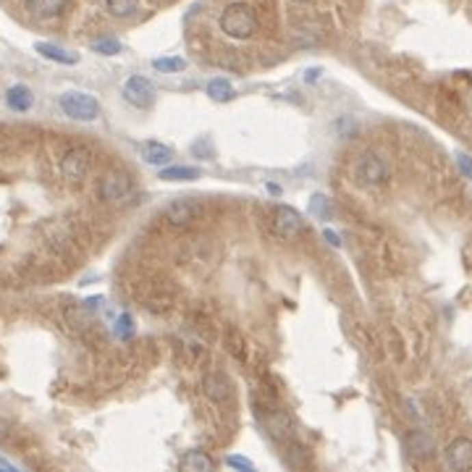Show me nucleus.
I'll return each instance as SVG.
<instances>
[{
	"instance_id": "6ab92c4d",
	"label": "nucleus",
	"mask_w": 472,
	"mask_h": 472,
	"mask_svg": "<svg viewBox=\"0 0 472 472\" xmlns=\"http://www.w3.org/2000/svg\"><path fill=\"white\" fill-rule=\"evenodd\" d=\"M207 94L213 100H218V103H228L234 97V87H231L228 79H210L207 81Z\"/></svg>"
},
{
	"instance_id": "393cba45",
	"label": "nucleus",
	"mask_w": 472,
	"mask_h": 472,
	"mask_svg": "<svg viewBox=\"0 0 472 472\" xmlns=\"http://www.w3.org/2000/svg\"><path fill=\"white\" fill-rule=\"evenodd\" d=\"M323 236H326V241H328L330 247H341V239H339V234H333L330 228H326V231H323Z\"/></svg>"
},
{
	"instance_id": "6e6552de",
	"label": "nucleus",
	"mask_w": 472,
	"mask_h": 472,
	"mask_svg": "<svg viewBox=\"0 0 472 472\" xmlns=\"http://www.w3.org/2000/svg\"><path fill=\"white\" fill-rule=\"evenodd\" d=\"M446 464L456 472L472 470V441L470 438H454L446 446Z\"/></svg>"
},
{
	"instance_id": "dca6fc26",
	"label": "nucleus",
	"mask_w": 472,
	"mask_h": 472,
	"mask_svg": "<svg viewBox=\"0 0 472 472\" xmlns=\"http://www.w3.org/2000/svg\"><path fill=\"white\" fill-rule=\"evenodd\" d=\"M31 100H34V97H31L29 87H24V84H16V87H11V90H8V94H5V103H8L14 110H18V113L29 110Z\"/></svg>"
},
{
	"instance_id": "f3484780",
	"label": "nucleus",
	"mask_w": 472,
	"mask_h": 472,
	"mask_svg": "<svg viewBox=\"0 0 472 472\" xmlns=\"http://www.w3.org/2000/svg\"><path fill=\"white\" fill-rule=\"evenodd\" d=\"M163 181H194L200 179V168H189V166H166L160 168Z\"/></svg>"
},
{
	"instance_id": "7ed1b4c3",
	"label": "nucleus",
	"mask_w": 472,
	"mask_h": 472,
	"mask_svg": "<svg viewBox=\"0 0 472 472\" xmlns=\"http://www.w3.org/2000/svg\"><path fill=\"white\" fill-rule=\"evenodd\" d=\"M354 176H357V181L365 184V187H378V184L386 181L389 168H386V163L376 153H362L357 166H354Z\"/></svg>"
},
{
	"instance_id": "9d476101",
	"label": "nucleus",
	"mask_w": 472,
	"mask_h": 472,
	"mask_svg": "<svg viewBox=\"0 0 472 472\" xmlns=\"http://www.w3.org/2000/svg\"><path fill=\"white\" fill-rule=\"evenodd\" d=\"M163 215L173 226H187L189 220H194V215H197V202H192L189 197H179V200L166 205Z\"/></svg>"
},
{
	"instance_id": "412c9836",
	"label": "nucleus",
	"mask_w": 472,
	"mask_h": 472,
	"mask_svg": "<svg viewBox=\"0 0 472 472\" xmlns=\"http://www.w3.org/2000/svg\"><path fill=\"white\" fill-rule=\"evenodd\" d=\"M121 42L118 40H113V37H103V40H94L92 42V50L94 53H100V55H118L121 53Z\"/></svg>"
},
{
	"instance_id": "9b49d317",
	"label": "nucleus",
	"mask_w": 472,
	"mask_h": 472,
	"mask_svg": "<svg viewBox=\"0 0 472 472\" xmlns=\"http://www.w3.org/2000/svg\"><path fill=\"white\" fill-rule=\"evenodd\" d=\"M140 155L150 166H168L173 160V150L163 142H144L140 144Z\"/></svg>"
},
{
	"instance_id": "4468645a",
	"label": "nucleus",
	"mask_w": 472,
	"mask_h": 472,
	"mask_svg": "<svg viewBox=\"0 0 472 472\" xmlns=\"http://www.w3.org/2000/svg\"><path fill=\"white\" fill-rule=\"evenodd\" d=\"M34 50H37V53H40L42 58H47V61L63 63V66H74V63H79L77 53H71V50H63V47L53 45V42H37V45H34Z\"/></svg>"
},
{
	"instance_id": "cd10ccee",
	"label": "nucleus",
	"mask_w": 472,
	"mask_h": 472,
	"mask_svg": "<svg viewBox=\"0 0 472 472\" xmlns=\"http://www.w3.org/2000/svg\"><path fill=\"white\" fill-rule=\"evenodd\" d=\"M291 3H310V0H291Z\"/></svg>"
},
{
	"instance_id": "39448f33",
	"label": "nucleus",
	"mask_w": 472,
	"mask_h": 472,
	"mask_svg": "<svg viewBox=\"0 0 472 472\" xmlns=\"http://www.w3.org/2000/svg\"><path fill=\"white\" fill-rule=\"evenodd\" d=\"M273 228H276V234L281 239H294L304 228V218L299 215V210H294L291 205H278L273 210Z\"/></svg>"
},
{
	"instance_id": "f03ea898",
	"label": "nucleus",
	"mask_w": 472,
	"mask_h": 472,
	"mask_svg": "<svg viewBox=\"0 0 472 472\" xmlns=\"http://www.w3.org/2000/svg\"><path fill=\"white\" fill-rule=\"evenodd\" d=\"M61 110L74 118V121H94L100 116V103L94 100L92 94L79 92V90H68V92L61 94Z\"/></svg>"
},
{
	"instance_id": "aec40b11",
	"label": "nucleus",
	"mask_w": 472,
	"mask_h": 472,
	"mask_svg": "<svg viewBox=\"0 0 472 472\" xmlns=\"http://www.w3.org/2000/svg\"><path fill=\"white\" fill-rule=\"evenodd\" d=\"M310 213L320 220H330L333 218V205H330V200L326 194H313V200H310Z\"/></svg>"
},
{
	"instance_id": "2eb2a0df",
	"label": "nucleus",
	"mask_w": 472,
	"mask_h": 472,
	"mask_svg": "<svg viewBox=\"0 0 472 472\" xmlns=\"http://www.w3.org/2000/svg\"><path fill=\"white\" fill-rule=\"evenodd\" d=\"M213 467H215L213 459L205 451H187L179 459V470L181 472H210Z\"/></svg>"
},
{
	"instance_id": "1a4fd4ad",
	"label": "nucleus",
	"mask_w": 472,
	"mask_h": 472,
	"mask_svg": "<svg viewBox=\"0 0 472 472\" xmlns=\"http://www.w3.org/2000/svg\"><path fill=\"white\" fill-rule=\"evenodd\" d=\"M202 389L210 396V402H215V404H226L234 396V386L223 373H207L202 378Z\"/></svg>"
},
{
	"instance_id": "bb28decb",
	"label": "nucleus",
	"mask_w": 472,
	"mask_h": 472,
	"mask_svg": "<svg viewBox=\"0 0 472 472\" xmlns=\"http://www.w3.org/2000/svg\"><path fill=\"white\" fill-rule=\"evenodd\" d=\"M0 467H5V470H11V464H8V462H5L3 456H0Z\"/></svg>"
},
{
	"instance_id": "0eeeda50",
	"label": "nucleus",
	"mask_w": 472,
	"mask_h": 472,
	"mask_svg": "<svg viewBox=\"0 0 472 472\" xmlns=\"http://www.w3.org/2000/svg\"><path fill=\"white\" fill-rule=\"evenodd\" d=\"M61 173L63 179H68V181H81L90 173V153L81 150V147L68 150L61 160Z\"/></svg>"
},
{
	"instance_id": "b1692460",
	"label": "nucleus",
	"mask_w": 472,
	"mask_h": 472,
	"mask_svg": "<svg viewBox=\"0 0 472 472\" xmlns=\"http://www.w3.org/2000/svg\"><path fill=\"white\" fill-rule=\"evenodd\" d=\"M226 467H234V470L252 472V462H250V459H244V456H226Z\"/></svg>"
},
{
	"instance_id": "423d86ee",
	"label": "nucleus",
	"mask_w": 472,
	"mask_h": 472,
	"mask_svg": "<svg viewBox=\"0 0 472 472\" xmlns=\"http://www.w3.org/2000/svg\"><path fill=\"white\" fill-rule=\"evenodd\" d=\"M124 100L134 108H150L155 100V87L144 77H129L124 81Z\"/></svg>"
},
{
	"instance_id": "4be33fe9",
	"label": "nucleus",
	"mask_w": 472,
	"mask_h": 472,
	"mask_svg": "<svg viewBox=\"0 0 472 472\" xmlns=\"http://www.w3.org/2000/svg\"><path fill=\"white\" fill-rule=\"evenodd\" d=\"M116 336L121 339V341H129L131 336H134V320H131V315H121L118 320H116Z\"/></svg>"
},
{
	"instance_id": "a211bd4d",
	"label": "nucleus",
	"mask_w": 472,
	"mask_h": 472,
	"mask_svg": "<svg viewBox=\"0 0 472 472\" xmlns=\"http://www.w3.org/2000/svg\"><path fill=\"white\" fill-rule=\"evenodd\" d=\"M105 11L116 18H131L140 11V0H105Z\"/></svg>"
},
{
	"instance_id": "a878e982",
	"label": "nucleus",
	"mask_w": 472,
	"mask_h": 472,
	"mask_svg": "<svg viewBox=\"0 0 472 472\" xmlns=\"http://www.w3.org/2000/svg\"><path fill=\"white\" fill-rule=\"evenodd\" d=\"M267 192H270V194H278V197H281V187H276V184H267Z\"/></svg>"
},
{
	"instance_id": "ddd939ff",
	"label": "nucleus",
	"mask_w": 472,
	"mask_h": 472,
	"mask_svg": "<svg viewBox=\"0 0 472 472\" xmlns=\"http://www.w3.org/2000/svg\"><path fill=\"white\" fill-rule=\"evenodd\" d=\"M68 5V0H27V8L37 18H55L63 14V8Z\"/></svg>"
},
{
	"instance_id": "20e7f679",
	"label": "nucleus",
	"mask_w": 472,
	"mask_h": 472,
	"mask_svg": "<svg viewBox=\"0 0 472 472\" xmlns=\"http://www.w3.org/2000/svg\"><path fill=\"white\" fill-rule=\"evenodd\" d=\"M129 192H131V176L124 171L105 173L100 179V187H97L100 200H105V202H121L129 197Z\"/></svg>"
},
{
	"instance_id": "5701e85b",
	"label": "nucleus",
	"mask_w": 472,
	"mask_h": 472,
	"mask_svg": "<svg viewBox=\"0 0 472 472\" xmlns=\"http://www.w3.org/2000/svg\"><path fill=\"white\" fill-rule=\"evenodd\" d=\"M153 68H157V71H184L187 61L184 58H155Z\"/></svg>"
},
{
	"instance_id": "f257e3e1",
	"label": "nucleus",
	"mask_w": 472,
	"mask_h": 472,
	"mask_svg": "<svg viewBox=\"0 0 472 472\" xmlns=\"http://www.w3.org/2000/svg\"><path fill=\"white\" fill-rule=\"evenodd\" d=\"M220 31L231 40H250L257 29V18L247 3H231L226 5V11L220 14Z\"/></svg>"
},
{
	"instance_id": "f8f14e48",
	"label": "nucleus",
	"mask_w": 472,
	"mask_h": 472,
	"mask_svg": "<svg viewBox=\"0 0 472 472\" xmlns=\"http://www.w3.org/2000/svg\"><path fill=\"white\" fill-rule=\"evenodd\" d=\"M404 449L409 456H430L433 454V438L425 430H412L404 438Z\"/></svg>"
}]
</instances>
